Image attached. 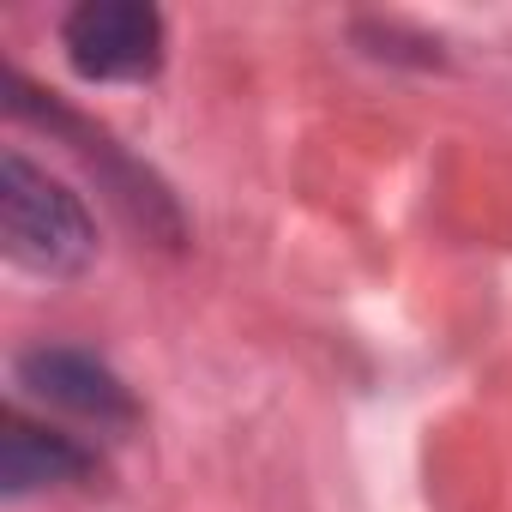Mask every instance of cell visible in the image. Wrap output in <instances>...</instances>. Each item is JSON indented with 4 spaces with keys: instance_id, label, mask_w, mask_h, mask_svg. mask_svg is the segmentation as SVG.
Returning <instances> with one entry per match:
<instances>
[{
    "instance_id": "cell-1",
    "label": "cell",
    "mask_w": 512,
    "mask_h": 512,
    "mask_svg": "<svg viewBox=\"0 0 512 512\" xmlns=\"http://www.w3.org/2000/svg\"><path fill=\"white\" fill-rule=\"evenodd\" d=\"M0 241L19 272L49 284H67L97 260V223L85 199L25 151L0 157Z\"/></svg>"
},
{
    "instance_id": "cell-2",
    "label": "cell",
    "mask_w": 512,
    "mask_h": 512,
    "mask_svg": "<svg viewBox=\"0 0 512 512\" xmlns=\"http://www.w3.org/2000/svg\"><path fill=\"white\" fill-rule=\"evenodd\" d=\"M163 13L145 0H85L61 19V49L91 85H145L163 67Z\"/></svg>"
},
{
    "instance_id": "cell-4",
    "label": "cell",
    "mask_w": 512,
    "mask_h": 512,
    "mask_svg": "<svg viewBox=\"0 0 512 512\" xmlns=\"http://www.w3.org/2000/svg\"><path fill=\"white\" fill-rule=\"evenodd\" d=\"M97 476V452L49 422H31L25 410H7L0 422V488L13 500L37 494V488H61V482H85Z\"/></svg>"
},
{
    "instance_id": "cell-3",
    "label": "cell",
    "mask_w": 512,
    "mask_h": 512,
    "mask_svg": "<svg viewBox=\"0 0 512 512\" xmlns=\"http://www.w3.org/2000/svg\"><path fill=\"white\" fill-rule=\"evenodd\" d=\"M19 386L79 422H97V428H133L139 422V404L133 392L121 386V374L109 362H97L91 350H73V344H43V350H25L19 356Z\"/></svg>"
}]
</instances>
